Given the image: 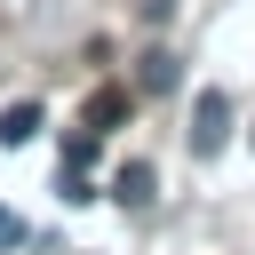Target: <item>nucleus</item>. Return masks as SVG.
I'll return each mask as SVG.
<instances>
[{
  "label": "nucleus",
  "mask_w": 255,
  "mask_h": 255,
  "mask_svg": "<svg viewBox=\"0 0 255 255\" xmlns=\"http://www.w3.org/2000/svg\"><path fill=\"white\" fill-rule=\"evenodd\" d=\"M151 183H159V175H151V159H128V167L112 175V199H120V207H143V199H151Z\"/></svg>",
  "instance_id": "obj_3"
},
{
  "label": "nucleus",
  "mask_w": 255,
  "mask_h": 255,
  "mask_svg": "<svg viewBox=\"0 0 255 255\" xmlns=\"http://www.w3.org/2000/svg\"><path fill=\"white\" fill-rule=\"evenodd\" d=\"M16 239H24V223H16L8 207H0V247H16Z\"/></svg>",
  "instance_id": "obj_8"
},
{
  "label": "nucleus",
  "mask_w": 255,
  "mask_h": 255,
  "mask_svg": "<svg viewBox=\"0 0 255 255\" xmlns=\"http://www.w3.org/2000/svg\"><path fill=\"white\" fill-rule=\"evenodd\" d=\"M32 135H40V104H8V112H0V143H8V151H24Z\"/></svg>",
  "instance_id": "obj_4"
},
{
  "label": "nucleus",
  "mask_w": 255,
  "mask_h": 255,
  "mask_svg": "<svg viewBox=\"0 0 255 255\" xmlns=\"http://www.w3.org/2000/svg\"><path fill=\"white\" fill-rule=\"evenodd\" d=\"M135 88H143V96H175V88H183V56H175V48H143V56H135Z\"/></svg>",
  "instance_id": "obj_2"
},
{
  "label": "nucleus",
  "mask_w": 255,
  "mask_h": 255,
  "mask_svg": "<svg viewBox=\"0 0 255 255\" xmlns=\"http://www.w3.org/2000/svg\"><path fill=\"white\" fill-rule=\"evenodd\" d=\"M120 120H128V88H96V96H88V128L104 135V128H120Z\"/></svg>",
  "instance_id": "obj_5"
},
{
  "label": "nucleus",
  "mask_w": 255,
  "mask_h": 255,
  "mask_svg": "<svg viewBox=\"0 0 255 255\" xmlns=\"http://www.w3.org/2000/svg\"><path fill=\"white\" fill-rule=\"evenodd\" d=\"M56 191H64V199H72V207H80V199H96V183H88V175H80V167H64V183H56Z\"/></svg>",
  "instance_id": "obj_6"
},
{
  "label": "nucleus",
  "mask_w": 255,
  "mask_h": 255,
  "mask_svg": "<svg viewBox=\"0 0 255 255\" xmlns=\"http://www.w3.org/2000/svg\"><path fill=\"white\" fill-rule=\"evenodd\" d=\"M175 16V0H143V24H167Z\"/></svg>",
  "instance_id": "obj_7"
},
{
  "label": "nucleus",
  "mask_w": 255,
  "mask_h": 255,
  "mask_svg": "<svg viewBox=\"0 0 255 255\" xmlns=\"http://www.w3.org/2000/svg\"><path fill=\"white\" fill-rule=\"evenodd\" d=\"M223 143H231V96L199 88V104H191V159H215Z\"/></svg>",
  "instance_id": "obj_1"
}]
</instances>
